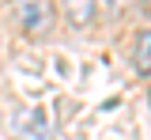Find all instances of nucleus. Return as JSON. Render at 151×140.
Here are the masks:
<instances>
[{"label": "nucleus", "mask_w": 151, "mask_h": 140, "mask_svg": "<svg viewBox=\"0 0 151 140\" xmlns=\"http://www.w3.org/2000/svg\"><path fill=\"white\" fill-rule=\"evenodd\" d=\"M15 19L27 34H38L49 27V0H15Z\"/></svg>", "instance_id": "obj_1"}, {"label": "nucleus", "mask_w": 151, "mask_h": 140, "mask_svg": "<svg viewBox=\"0 0 151 140\" xmlns=\"http://www.w3.org/2000/svg\"><path fill=\"white\" fill-rule=\"evenodd\" d=\"M60 12L72 27H87L98 12V0H60Z\"/></svg>", "instance_id": "obj_2"}, {"label": "nucleus", "mask_w": 151, "mask_h": 140, "mask_svg": "<svg viewBox=\"0 0 151 140\" xmlns=\"http://www.w3.org/2000/svg\"><path fill=\"white\" fill-rule=\"evenodd\" d=\"M132 68H136L140 76H151V27L140 30L136 42H132Z\"/></svg>", "instance_id": "obj_3"}, {"label": "nucleus", "mask_w": 151, "mask_h": 140, "mask_svg": "<svg viewBox=\"0 0 151 140\" xmlns=\"http://www.w3.org/2000/svg\"><path fill=\"white\" fill-rule=\"evenodd\" d=\"M19 129L23 133H30V136H49V118H45V110H23V118H19Z\"/></svg>", "instance_id": "obj_4"}, {"label": "nucleus", "mask_w": 151, "mask_h": 140, "mask_svg": "<svg viewBox=\"0 0 151 140\" xmlns=\"http://www.w3.org/2000/svg\"><path fill=\"white\" fill-rule=\"evenodd\" d=\"M147 8H151V0H147Z\"/></svg>", "instance_id": "obj_5"}]
</instances>
